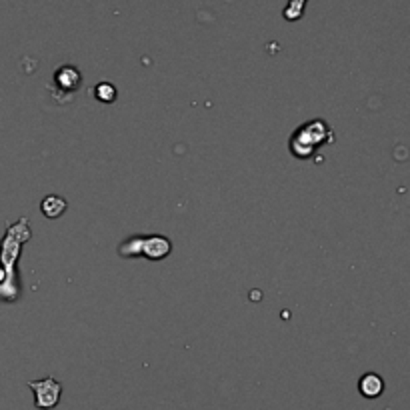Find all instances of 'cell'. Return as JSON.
Listing matches in <instances>:
<instances>
[{
    "label": "cell",
    "instance_id": "obj_2",
    "mask_svg": "<svg viewBox=\"0 0 410 410\" xmlns=\"http://www.w3.org/2000/svg\"><path fill=\"white\" fill-rule=\"evenodd\" d=\"M170 251H172V244L164 236H138V238H130L126 244L118 249L120 256H146L150 260H160L168 256Z\"/></svg>",
    "mask_w": 410,
    "mask_h": 410
},
{
    "label": "cell",
    "instance_id": "obj_4",
    "mask_svg": "<svg viewBox=\"0 0 410 410\" xmlns=\"http://www.w3.org/2000/svg\"><path fill=\"white\" fill-rule=\"evenodd\" d=\"M54 82L58 87V92L65 94H72L80 87V72L74 67H62L54 72Z\"/></svg>",
    "mask_w": 410,
    "mask_h": 410
},
{
    "label": "cell",
    "instance_id": "obj_1",
    "mask_svg": "<svg viewBox=\"0 0 410 410\" xmlns=\"http://www.w3.org/2000/svg\"><path fill=\"white\" fill-rule=\"evenodd\" d=\"M332 140H334L332 128L324 120L317 118L295 130V135L291 137V152L297 159L308 160L320 146L332 144Z\"/></svg>",
    "mask_w": 410,
    "mask_h": 410
},
{
    "label": "cell",
    "instance_id": "obj_7",
    "mask_svg": "<svg viewBox=\"0 0 410 410\" xmlns=\"http://www.w3.org/2000/svg\"><path fill=\"white\" fill-rule=\"evenodd\" d=\"M94 96H96L100 102L111 104V102L116 100V89H114L111 82H100V84H96V89H94Z\"/></svg>",
    "mask_w": 410,
    "mask_h": 410
},
{
    "label": "cell",
    "instance_id": "obj_3",
    "mask_svg": "<svg viewBox=\"0 0 410 410\" xmlns=\"http://www.w3.org/2000/svg\"><path fill=\"white\" fill-rule=\"evenodd\" d=\"M28 388L34 392V407L38 410H52L58 407L62 385L56 378L46 376L43 380H30Z\"/></svg>",
    "mask_w": 410,
    "mask_h": 410
},
{
    "label": "cell",
    "instance_id": "obj_6",
    "mask_svg": "<svg viewBox=\"0 0 410 410\" xmlns=\"http://www.w3.org/2000/svg\"><path fill=\"white\" fill-rule=\"evenodd\" d=\"M41 210H43L46 218H58L67 210V201L60 198V196H46L43 205H41Z\"/></svg>",
    "mask_w": 410,
    "mask_h": 410
},
{
    "label": "cell",
    "instance_id": "obj_5",
    "mask_svg": "<svg viewBox=\"0 0 410 410\" xmlns=\"http://www.w3.org/2000/svg\"><path fill=\"white\" fill-rule=\"evenodd\" d=\"M358 390L365 398H378L385 392V380H383V376L368 372L358 380Z\"/></svg>",
    "mask_w": 410,
    "mask_h": 410
},
{
    "label": "cell",
    "instance_id": "obj_8",
    "mask_svg": "<svg viewBox=\"0 0 410 410\" xmlns=\"http://www.w3.org/2000/svg\"><path fill=\"white\" fill-rule=\"evenodd\" d=\"M304 4L306 0H291L288 6L284 8V19L286 21H297L302 16V10H304Z\"/></svg>",
    "mask_w": 410,
    "mask_h": 410
},
{
    "label": "cell",
    "instance_id": "obj_9",
    "mask_svg": "<svg viewBox=\"0 0 410 410\" xmlns=\"http://www.w3.org/2000/svg\"><path fill=\"white\" fill-rule=\"evenodd\" d=\"M4 278H6V273H4V269L0 266V284L4 282Z\"/></svg>",
    "mask_w": 410,
    "mask_h": 410
}]
</instances>
